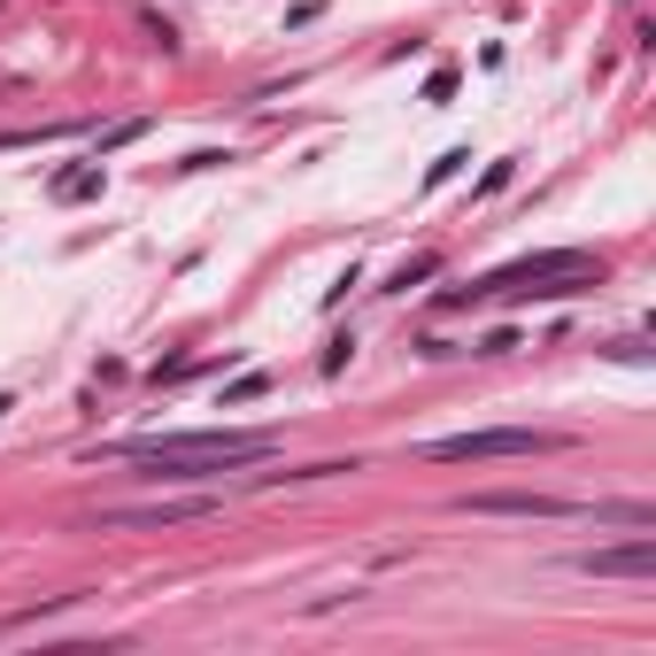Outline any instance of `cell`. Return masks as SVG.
<instances>
[{"label":"cell","mask_w":656,"mask_h":656,"mask_svg":"<svg viewBox=\"0 0 656 656\" xmlns=\"http://www.w3.org/2000/svg\"><path fill=\"white\" fill-rule=\"evenodd\" d=\"M579 572H587V579H649L656 572V541L649 533H634V541H618V548H587Z\"/></svg>","instance_id":"3"},{"label":"cell","mask_w":656,"mask_h":656,"mask_svg":"<svg viewBox=\"0 0 656 656\" xmlns=\"http://www.w3.org/2000/svg\"><path fill=\"white\" fill-rule=\"evenodd\" d=\"M279 433H232V425H201V433H140V441H109L93 456L109 464H148V480H224L255 456H271Z\"/></svg>","instance_id":"1"},{"label":"cell","mask_w":656,"mask_h":656,"mask_svg":"<svg viewBox=\"0 0 656 656\" xmlns=\"http://www.w3.org/2000/svg\"><path fill=\"white\" fill-rule=\"evenodd\" d=\"M433 271H441V255H417V263H402V271H394V286H386V294H410V286H425Z\"/></svg>","instance_id":"7"},{"label":"cell","mask_w":656,"mask_h":656,"mask_svg":"<svg viewBox=\"0 0 656 656\" xmlns=\"http://www.w3.org/2000/svg\"><path fill=\"white\" fill-rule=\"evenodd\" d=\"M464 509H472V517H579V502H564V494H525V487L472 494Z\"/></svg>","instance_id":"4"},{"label":"cell","mask_w":656,"mask_h":656,"mask_svg":"<svg viewBox=\"0 0 656 656\" xmlns=\"http://www.w3.org/2000/svg\"><path fill=\"white\" fill-rule=\"evenodd\" d=\"M216 494H185V502H140V509H109L101 525H178V517H209Z\"/></svg>","instance_id":"5"},{"label":"cell","mask_w":656,"mask_h":656,"mask_svg":"<svg viewBox=\"0 0 656 656\" xmlns=\"http://www.w3.org/2000/svg\"><path fill=\"white\" fill-rule=\"evenodd\" d=\"M464 163H472V155H464V148H456V155H441V163L425 170V185H448V178H456V170H464Z\"/></svg>","instance_id":"8"},{"label":"cell","mask_w":656,"mask_h":656,"mask_svg":"<svg viewBox=\"0 0 656 656\" xmlns=\"http://www.w3.org/2000/svg\"><path fill=\"white\" fill-rule=\"evenodd\" d=\"M572 448V433H541V425H487V433H456V441H425V464H509V456H556Z\"/></svg>","instance_id":"2"},{"label":"cell","mask_w":656,"mask_h":656,"mask_svg":"<svg viewBox=\"0 0 656 656\" xmlns=\"http://www.w3.org/2000/svg\"><path fill=\"white\" fill-rule=\"evenodd\" d=\"M509 347H517V332L502 325V332H487V340H480V347H472V355H509Z\"/></svg>","instance_id":"10"},{"label":"cell","mask_w":656,"mask_h":656,"mask_svg":"<svg viewBox=\"0 0 656 656\" xmlns=\"http://www.w3.org/2000/svg\"><path fill=\"white\" fill-rule=\"evenodd\" d=\"M54 201H85V193H101V163H78V170H54V185H47Z\"/></svg>","instance_id":"6"},{"label":"cell","mask_w":656,"mask_h":656,"mask_svg":"<svg viewBox=\"0 0 656 656\" xmlns=\"http://www.w3.org/2000/svg\"><path fill=\"white\" fill-rule=\"evenodd\" d=\"M347 355H355V340L340 332V340H332V347H325V379H340V371H347Z\"/></svg>","instance_id":"9"}]
</instances>
